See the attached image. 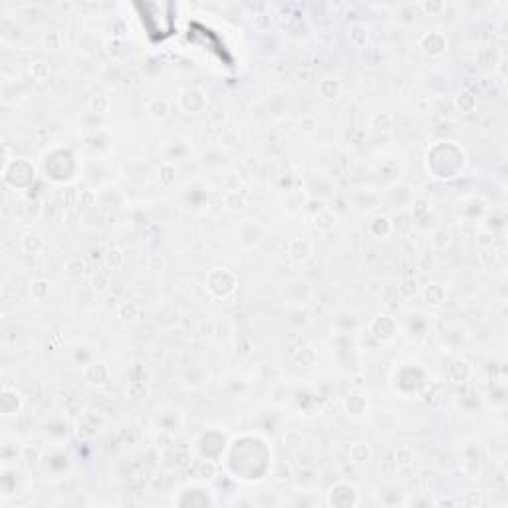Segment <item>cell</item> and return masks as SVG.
Listing matches in <instances>:
<instances>
[{
  "label": "cell",
  "instance_id": "1",
  "mask_svg": "<svg viewBox=\"0 0 508 508\" xmlns=\"http://www.w3.org/2000/svg\"><path fill=\"white\" fill-rule=\"evenodd\" d=\"M147 111H149V115L155 117V119H163L167 115V111H169V105H167L165 100H153L151 103H149Z\"/></svg>",
  "mask_w": 508,
  "mask_h": 508
},
{
  "label": "cell",
  "instance_id": "3",
  "mask_svg": "<svg viewBox=\"0 0 508 508\" xmlns=\"http://www.w3.org/2000/svg\"><path fill=\"white\" fill-rule=\"evenodd\" d=\"M107 262H109V266H122L123 264V252L122 250H109Z\"/></svg>",
  "mask_w": 508,
  "mask_h": 508
},
{
  "label": "cell",
  "instance_id": "2",
  "mask_svg": "<svg viewBox=\"0 0 508 508\" xmlns=\"http://www.w3.org/2000/svg\"><path fill=\"white\" fill-rule=\"evenodd\" d=\"M30 74L34 76V80L44 81L48 78V74H50V66L46 62H36V64H32V68H30Z\"/></svg>",
  "mask_w": 508,
  "mask_h": 508
}]
</instances>
